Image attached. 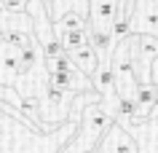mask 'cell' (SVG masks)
<instances>
[{"label": "cell", "mask_w": 158, "mask_h": 153, "mask_svg": "<svg viewBox=\"0 0 158 153\" xmlns=\"http://www.w3.org/2000/svg\"><path fill=\"white\" fill-rule=\"evenodd\" d=\"M113 124H115V118L102 108V102H89L81 113L78 132L70 137V142L62 153H94Z\"/></svg>", "instance_id": "1"}, {"label": "cell", "mask_w": 158, "mask_h": 153, "mask_svg": "<svg viewBox=\"0 0 158 153\" xmlns=\"http://www.w3.org/2000/svg\"><path fill=\"white\" fill-rule=\"evenodd\" d=\"M75 94L67 89H59L48 81L40 91V121L48 124L51 129L59 126L62 121H70V110H73Z\"/></svg>", "instance_id": "2"}, {"label": "cell", "mask_w": 158, "mask_h": 153, "mask_svg": "<svg viewBox=\"0 0 158 153\" xmlns=\"http://www.w3.org/2000/svg\"><path fill=\"white\" fill-rule=\"evenodd\" d=\"M156 57H158V35L131 32V59H134V73L139 78V83L150 81V67H153Z\"/></svg>", "instance_id": "3"}, {"label": "cell", "mask_w": 158, "mask_h": 153, "mask_svg": "<svg viewBox=\"0 0 158 153\" xmlns=\"http://www.w3.org/2000/svg\"><path fill=\"white\" fill-rule=\"evenodd\" d=\"M24 51L22 46L11 43L8 38L0 35V83L3 86H16L22 73H24Z\"/></svg>", "instance_id": "4"}, {"label": "cell", "mask_w": 158, "mask_h": 153, "mask_svg": "<svg viewBox=\"0 0 158 153\" xmlns=\"http://www.w3.org/2000/svg\"><path fill=\"white\" fill-rule=\"evenodd\" d=\"M121 0H89V30H113V22L118 19Z\"/></svg>", "instance_id": "5"}, {"label": "cell", "mask_w": 158, "mask_h": 153, "mask_svg": "<svg viewBox=\"0 0 158 153\" xmlns=\"http://www.w3.org/2000/svg\"><path fill=\"white\" fill-rule=\"evenodd\" d=\"M131 27L134 32L158 35V0H134Z\"/></svg>", "instance_id": "6"}, {"label": "cell", "mask_w": 158, "mask_h": 153, "mask_svg": "<svg viewBox=\"0 0 158 153\" xmlns=\"http://www.w3.org/2000/svg\"><path fill=\"white\" fill-rule=\"evenodd\" d=\"M48 81H51L54 86H59V89H67V91H73V94H83V91H91V89H94L91 75H86L81 67L48 73Z\"/></svg>", "instance_id": "7"}, {"label": "cell", "mask_w": 158, "mask_h": 153, "mask_svg": "<svg viewBox=\"0 0 158 153\" xmlns=\"http://www.w3.org/2000/svg\"><path fill=\"white\" fill-rule=\"evenodd\" d=\"M126 129L134 134L139 153H158V118H145L142 124H131Z\"/></svg>", "instance_id": "8"}, {"label": "cell", "mask_w": 158, "mask_h": 153, "mask_svg": "<svg viewBox=\"0 0 158 153\" xmlns=\"http://www.w3.org/2000/svg\"><path fill=\"white\" fill-rule=\"evenodd\" d=\"M94 81V89L102 94V97H113L115 91V70H113V59H102L99 67H97V73L91 75Z\"/></svg>", "instance_id": "9"}, {"label": "cell", "mask_w": 158, "mask_h": 153, "mask_svg": "<svg viewBox=\"0 0 158 153\" xmlns=\"http://www.w3.org/2000/svg\"><path fill=\"white\" fill-rule=\"evenodd\" d=\"M67 54L73 57V62L83 70L86 75H94L97 67H99V54H97V49H94V43H86V46L73 49V51H67Z\"/></svg>", "instance_id": "10"}, {"label": "cell", "mask_w": 158, "mask_h": 153, "mask_svg": "<svg viewBox=\"0 0 158 153\" xmlns=\"http://www.w3.org/2000/svg\"><path fill=\"white\" fill-rule=\"evenodd\" d=\"M153 105H156V83H153V81L139 83V94H137V116H139L142 121L150 118Z\"/></svg>", "instance_id": "11"}, {"label": "cell", "mask_w": 158, "mask_h": 153, "mask_svg": "<svg viewBox=\"0 0 158 153\" xmlns=\"http://www.w3.org/2000/svg\"><path fill=\"white\" fill-rule=\"evenodd\" d=\"M59 40L64 46V51H73V49H81L86 43H91V30L89 27H81V30H67V32L59 35Z\"/></svg>", "instance_id": "12"}, {"label": "cell", "mask_w": 158, "mask_h": 153, "mask_svg": "<svg viewBox=\"0 0 158 153\" xmlns=\"http://www.w3.org/2000/svg\"><path fill=\"white\" fill-rule=\"evenodd\" d=\"M67 11H81L89 16V3L86 0H51V16L56 22L59 16H64Z\"/></svg>", "instance_id": "13"}, {"label": "cell", "mask_w": 158, "mask_h": 153, "mask_svg": "<svg viewBox=\"0 0 158 153\" xmlns=\"http://www.w3.org/2000/svg\"><path fill=\"white\" fill-rule=\"evenodd\" d=\"M8 16H11L8 3H6V0H0V35H3V30H6V22H8Z\"/></svg>", "instance_id": "14"}, {"label": "cell", "mask_w": 158, "mask_h": 153, "mask_svg": "<svg viewBox=\"0 0 158 153\" xmlns=\"http://www.w3.org/2000/svg\"><path fill=\"white\" fill-rule=\"evenodd\" d=\"M150 81H153V83H158V57L153 59V67H150Z\"/></svg>", "instance_id": "15"}, {"label": "cell", "mask_w": 158, "mask_h": 153, "mask_svg": "<svg viewBox=\"0 0 158 153\" xmlns=\"http://www.w3.org/2000/svg\"><path fill=\"white\" fill-rule=\"evenodd\" d=\"M46 3H48V6H51V0H46Z\"/></svg>", "instance_id": "16"}, {"label": "cell", "mask_w": 158, "mask_h": 153, "mask_svg": "<svg viewBox=\"0 0 158 153\" xmlns=\"http://www.w3.org/2000/svg\"><path fill=\"white\" fill-rule=\"evenodd\" d=\"M86 3H89V0H86Z\"/></svg>", "instance_id": "17"}]
</instances>
